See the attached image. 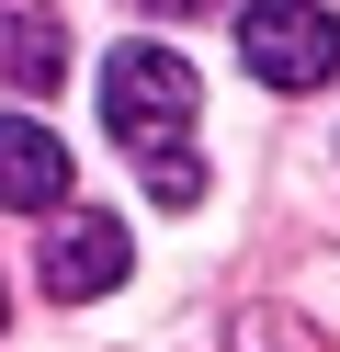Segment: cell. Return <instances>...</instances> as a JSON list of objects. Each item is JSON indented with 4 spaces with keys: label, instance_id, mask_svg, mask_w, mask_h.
Returning <instances> with one entry per match:
<instances>
[{
    "label": "cell",
    "instance_id": "cell-6",
    "mask_svg": "<svg viewBox=\"0 0 340 352\" xmlns=\"http://www.w3.org/2000/svg\"><path fill=\"white\" fill-rule=\"evenodd\" d=\"M136 12H204V0H136Z\"/></svg>",
    "mask_w": 340,
    "mask_h": 352
},
{
    "label": "cell",
    "instance_id": "cell-4",
    "mask_svg": "<svg viewBox=\"0 0 340 352\" xmlns=\"http://www.w3.org/2000/svg\"><path fill=\"white\" fill-rule=\"evenodd\" d=\"M57 80H68V34H57V12L0 0V91H12V102H45Z\"/></svg>",
    "mask_w": 340,
    "mask_h": 352
},
{
    "label": "cell",
    "instance_id": "cell-5",
    "mask_svg": "<svg viewBox=\"0 0 340 352\" xmlns=\"http://www.w3.org/2000/svg\"><path fill=\"white\" fill-rule=\"evenodd\" d=\"M0 205H12V216L68 205V148L45 137L34 114H0Z\"/></svg>",
    "mask_w": 340,
    "mask_h": 352
},
{
    "label": "cell",
    "instance_id": "cell-7",
    "mask_svg": "<svg viewBox=\"0 0 340 352\" xmlns=\"http://www.w3.org/2000/svg\"><path fill=\"white\" fill-rule=\"evenodd\" d=\"M0 318H12V296H0Z\"/></svg>",
    "mask_w": 340,
    "mask_h": 352
},
{
    "label": "cell",
    "instance_id": "cell-1",
    "mask_svg": "<svg viewBox=\"0 0 340 352\" xmlns=\"http://www.w3.org/2000/svg\"><path fill=\"white\" fill-rule=\"evenodd\" d=\"M193 102H204V80L181 69L170 46H113V57H102V125H113V148L148 170V193H159V205H204Z\"/></svg>",
    "mask_w": 340,
    "mask_h": 352
},
{
    "label": "cell",
    "instance_id": "cell-3",
    "mask_svg": "<svg viewBox=\"0 0 340 352\" xmlns=\"http://www.w3.org/2000/svg\"><path fill=\"white\" fill-rule=\"evenodd\" d=\"M125 261H136L125 216H102V205H57V216H45V296H57V307L113 296V284H125Z\"/></svg>",
    "mask_w": 340,
    "mask_h": 352
},
{
    "label": "cell",
    "instance_id": "cell-2",
    "mask_svg": "<svg viewBox=\"0 0 340 352\" xmlns=\"http://www.w3.org/2000/svg\"><path fill=\"white\" fill-rule=\"evenodd\" d=\"M238 57L261 91H329L340 80V12L329 0H249L238 12Z\"/></svg>",
    "mask_w": 340,
    "mask_h": 352
}]
</instances>
